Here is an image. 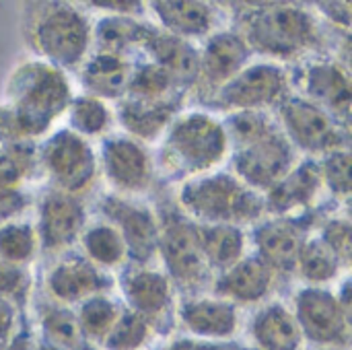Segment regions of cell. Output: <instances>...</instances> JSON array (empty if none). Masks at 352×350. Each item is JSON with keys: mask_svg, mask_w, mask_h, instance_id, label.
Returning <instances> with one entry per match:
<instances>
[{"mask_svg": "<svg viewBox=\"0 0 352 350\" xmlns=\"http://www.w3.org/2000/svg\"><path fill=\"white\" fill-rule=\"evenodd\" d=\"M74 97L68 72L37 60H21L4 83L0 113L2 140H41L64 118Z\"/></svg>", "mask_w": 352, "mask_h": 350, "instance_id": "cell-1", "label": "cell"}, {"mask_svg": "<svg viewBox=\"0 0 352 350\" xmlns=\"http://www.w3.org/2000/svg\"><path fill=\"white\" fill-rule=\"evenodd\" d=\"M233 29L245 39L254 56L276 64L305 62L326 41L320 17L293 2H225Z\"/></svg>", "mask_w": 352, "mask_h": 350, "instance_id": "cell-2", "label": "cell"}, {"mask_svg": "<svg viewBox=\"0 0 352 350\" xmlns=\"http://www.w3.org/2000/svg\"><path fill=\"white\" fill-rule=\"evenodd\" d=\"M229 138L221 116L202 109H182L157 142V177L167 184H184L227 165Z\"/></svg>", "mask_w": 352, "mask_h": 350, "instance_id": "cell-3", "label": "cell"}, {"mask_svg": "<svg viewBox=\"0 0 352 350\" xmlns=\"http://www.w3.org/2000/svg\"><path fill=\"white\" fill-rule=\"evenodd\" d=\"M21 29L33 58L76 72L93 52V19L70 2H25Z\"/></svg>", "mask_w": 352, "mask_h": 350, "instance_id": "cell-4", "label": "cell"}, {"mask_svg": "<svg viewBox=\"0 0 352 350\" xmlns=\"http://www.w3.org/2000/svg\"><path fill=\"white\" fill-rule=\"evenodd\" d=\"M173 200L198 225H235L250 229L266 217L264 194L245 186L227 167L179 184Z\"/></svg>", "mask_w": 352, "mask_h": 350, "instance_id": "cell-5", "label": "cell"}, {"mask_svg": "<svg viewBox=\"0 0 352 350\" xmlns=\"http://www.w3.org/2000/svg\"><path fill=\"white\" fill-rule=\"evenodd\" d=\"M155 210L159 217L157 264L171 278L179 297L208 293L214 276L204 262L196 223L177 208L175 200H161Z\"/></svg>", "mask_w": 352, "mask_h": 350, "instance_id": "cell-6", "label": "cell"}, {"mask_svg": "<svg viewBox=\"0 0 352 350\" xmlns=\"http://www.w3.org/2000/svg\"><path fill=\"white\" fill-rule=\"evenodd\" d=\"M37 179L45 184L43 188L85 198L99 182L95 144L66 126L54 128L37 140Z\"/></svg>", "mask_w": 352, "mask_h": 350, "instance_id": "cell-7", "label": "cell"}, {"mask_svg": "<svg viewBox=\"0 0 352 350\" xmlns=\"http://www.w3.org/2000/svg\"><path fill=\"white\" fill-rule=\"evenodd\" d=\"M291 93L293 83L287 66L270 60H252L202 109L217 116L233 111H274Z\"/></svg>", "mask_w": 352, "mask_h": 350, "instance_id": "cell-8", "label": "cell"}, {"mask_svg": "<svg viewBox=\"0 0 352 350\" xmlns=\"http://www.w3.org/2000/svg\"><path fill=\"white\" fill-rule=\"evenodd\" d=\"M95 149L99 179L107 184V192L128 198H144L155 190L159 177L151 146L124 132H111L99 140V146Z\"/></svg>", "mask_w": 352, "mask_h": 350, "instance_id": "cell-9", "label": "cell"}, {"mask_svg": "<svg viewBox=\"0 0 352 350\" xmlns=\"http://www.w3.org/2000/svg\"><path fill=\"white\" fill-rule=\"evenodd\" d=\"M274 118L301 157L320 159L336 149H351V128L295 91L274 109Z\"/></svg>", "mask_w": 352, "mask_h": 350, "instance_id": "cell-10", "label": "cell"}, {"mask_svg": "<svg viewBox=\"0 0 352 350\" xmlns=\"http://www.w3.org/2000/svg\"><path fill=\"white\" fill-rule=\"evenodd\" d=\"M116 283L120 289L118 297L124 307L142 316L157 336H167L175 328L179 295L161 266L128 264L120 270Z\"/></svg>", "mask_w": 352, "mask_h": 350, "instance_id": "cell-11", "label": "cell"}, {"mask_svg": "<svg viewBox=\"0 0 352 350\" xmlns=\"http://www.w3.org/2000/svg\"><path fill=\"white\" fill-rule=\"evenodd\" d=\"M291 311L311 349H342L351 347V316L336 297L332 287L301 285L293 299Z\"/></svg>", "mask_w": 352, "mask_h": 350, "instance_id": "cell-12", "label": "cell"}, {"mask_svg": "<svg viewBox=\"0 0 352 350\" xmlns=\"http://www.w3.org/2000/svg\"><path fill=\"white\" fill-rule=\"evenodd\" d=\"M301 155L289 142L280 126H276L239 146H233L225 167L245 186L266 194L295 167Z\"/></svg>", "mask_w": 352, "mask_h": 350, "instance_id": "cell-13", "label": "cell"}, {"mask_svg": "<svg viewBox=\"0 0 352 350\" xmlns=\"http://www.w3.org/2000/svg\"><path fill=\"white\" fill-rule=\"evenodd\" d=\"M97 217L111 223L128 248V264H157L159 248V217L153 204L144 198H128L113 192H103L95 200Z\"/></svg>", "mask_w": 352, "mask_h": 350, "instance_id": "cell-14", "label": "cell"}, {"mask_svg": "<svg viewBox=\"0 0 352 350\" xmlns=\"http://www.w3.org/2000/svg\"><path fill=\"white\" fill-rule=\"evenodd\" d=\"M35 231L41 256L54 260L76 250L78 237L89 223V204L85 198L70 196L52 188H43L35 196Z\"/></svg>", "mask_w": 352, "mask_h": 350, "instance_id": "cell-15", "label": "cell"}, {"mask_svg": "<svg viewBox=\"0 0 352 350\" xmlns=\"http://www.w3.org/2000/svg\"><path fill=\"white\" fill-rule=\"evenodd\" d=\"M293 91L322 107L338 124L351 128V72L338 58H309L291 70Z\"/></svg>", "mask_w": 352, "mask_h": 350, "instance_id": "cell-16", "label": "cell"}, {"mask_svg": "<svg viewBox=\"0 0 352 350\" xmlns=\"http://www.w3.org/2000/svg\"><path fill=\"white\" fill-rule=\"evenodd\" d=\"M252 60L256 56L245 39L233 27H221L198 45V76L190 95L206 107L212 95Z\"/></svg>", "mask_w": 352, "mask_h": 350, "instance_id": "cell-17", "label": "cell"}, {"mask_svg": "<svg viewBox=\"0 0 352 350\" xmlns=\"http://www.w3.org/2000/svg\"><path fill=\"white\" fill-rule=\"evenodd\" d=\"M113 274L93 266L78 250L54 258L41 278V295L66 307H76L97 293L113 291Z\"/></svg>", "mask_w": 352, "mask_h": 350, "instance_id": "cell-18", "label": "cell"}, {"mask_svg": "<svg viewBox=\"0 0 352 350\" xmlns=\"http://www.w3.org/2000/svg\"><path fill=\"white\" fill-rule=\"evenodd\" d=\"M175 322L190 338L231 342L241 328V309L212 293L179 297Z\"/></svg>", "mask_w": 352, "mask_h": 350, "instance_id": "cell-19", "label": "cell"}, {"mask_svg": "<svg viewBox=\"0 0 352 350\" xmlns=\"http://www.w3.org/2000/svg\"><path fill=\"white\" fill-rule=\"evenodd\" d=\"M324 192L318 159L301 157L295 167L264 194L266 215L299 219L318 210Z\"/></svg>", "mask_w": 352, "mask_h": 350, "instance_id": "cell-20", "label": "cell"}, {"mask_svg": "<svg viewBox=\"0 0 352 350\" xmlns=\"http://www.w3.org/2000/svg\"><path fill=\"white\" fill-rule=\"evenodd\" d=\"M283 278L256 254L248 252L237 264L212 278V295L241 307H258L270 301Z\"/></svg>", "mask_w": 352, "mask_h": 350, "instance_id": "cell-21", "label": "cell"}, {"mask_svg": "<svg viewBox=\"0 0 352 350\" xmlns=\"http://www.w3.org/2000/svg\"><path fill=\"white\" fill-rule=\"evenodd\" d=\"M225 8L214 2L200 0H157L146 2V14L151 23L186 41H204L208 35L221 29V17Z\"/></svg>", "mask_w": 352, "mask_h": 350, "instance_id": "cell-22", "label": "cell"}, {"mask_svg": "<svg viewBox=\"0 0 352 350\" xmlns=\"http://www.w3.org/2000/svg\"><path fill=\"white\" fill-rule=\"evenodd\" d=\"M307 235L297 219L266 215L248 231L250 252L262 258L280 278L293 276L299 248Z\"/></svg>", "mask_w": 352, "mask_h": 350, "instance_id": "cell-23", "label": "cell"}, {"mask_svg": "<svg viewBox=\"0 0 352 350\" xmlns=\"http://www.w3.org/2000/svg\"><path fill=\"white\" fill-rule=\"evenodd\" d=\"M134 62L136 58L105 54V52H91L76 70L78 85L82 93L116 105L120 99H124L128 91Z\"/></svg>", "mask_w": 352, "mask_h": 350, "instance_id": "cell-24", "label": "cell"}, {"mask_svg": "<svg viewBox=\"0 0 352 350\" xmlns=\"http://www.w3.org/2000/svg\"><path fill=\"white\" fill-rule=\"evenodd\" d=\"M144 60L163 68L190 97L198 76V45L155 27L142 45Z\"/></svg>", "mask_w": 352, "mask_h": 350, "instance_id": "cell-25", "label": "cell"}, {"mask_svg": "<svg viewBox=\"0 0 352 350\" xmlns=\"http://www.w3.org/2000/svg\"><path fill=\"white\" fill-rule=\"evenodd\" d=\"M248 332L254 350H305L297 320L291 307L283 301H266L258 305Z\"/></svg>", "mask_w": 352, "mask_h": 350, "instance_id": "cell-26", "label": "cell"}, {"mask_svg": "<svg viewBox=\"0 0 352 350\" xmlns=\"http://www.w3.org/2000/svg\"><path fill=\"white\" fill-rule=\"evenodd\" d=\"M184 109L182 101H165V103H148L134 99H120L113 105L116 124L120 132L144 142L146 146L157 144L171 120Z\"/></svg>", "mask_w": 352, "mask_h": 350, "instance_id": "cell-27", "label": "cell"}, {"mask_svg": "<svg viewBox=\"0 0 352 350\" xmlns=\"http://www.w3.org/2000/svg\"><path fill=\"white\" fill-rule=\"evenodd\" d=\"M153 31L155 25L148 17L101 14L93 21V52L134 58L132 54L142 50Z\"/></svg>", "mask_w": 352, "mask_h": 350, "instance_id": "cell-28", "label": "cell"}, {"mask_svg": "<svg viewBox=\"0 0 352 350\" xmlns=\"http://www.w3.org/2000/svg\"><path fill=\"white\" fill-rule=\"evenodd\" d=\"M76 250L99 270L103 272H120L128 266V248L120 231L101 217L89 219L82 229Z\"/></svg>", "mask_w": 352, "mask_h": 350, "instance_id": "cell-29", "label": "cell"}, {"mask_svg": "<svg viewBox=\"0 0 352 350\" xmlns=\"http://www.w3.org/2000/svg\"><path fill=\"white\" fill-rule=\"evenodd\" d=\"M198 241L212 276L237 264L250 252L248 229L235 225H198Z\"/></svg>", "mask_w": 352, "mask_h": 350, "instance_id": "cell-30", "label": "cell"}, {"mask_svg": "<svg viewBox=\"0 0 352 350\" xmlns=\"http://www.w3.org/2000/svg\"><path fill=\"white\" fill-rule=\"evenodd\" d=\"M35 322H37V338L60 350H97L89 347L80 336L74 309L50 301L41 295L35 303Z\"/></svg>", "mask_w": 352, "mask_h": 350, "instance_id": "cell-31", "label": "cell"}, {"mask_svg": "<svg viewBox=\"0 0 352 350\" xmlns=\"http://www.w3.org/2000/svg\"><path fill=\"white\" fill-rule=\"evenodd\" d=\"M349 272L336 254L316 235L309 233L297 254L293 274L307 287H332Z\"/></svg>", "mask_w": 352, "mask_h": 350, "instance_id": "cell-32", "label": "cell"}, {"mask_svg": "<svg viewBox=\"0 0 352 350\" xmlns=\"http://www.w3.org/2000/svg\"><path fill=\"white\" fill-rule=\"evenodd\" d=\"M66 128L80 138L95 142L109 136L116 128L113 105L87 93H74L66 113Z\"/></svg>", "mask_w": 352, "mask_h": 350, "instance_id": "cell-33", "label": "cell"}, {"mask_svg": "<svg viewBox=\"0 0 352 350\" xmlns=\"http://www.w3.org/2000/svg\"><path fill=\"white\" fill-rule=\"evenodd\" d=\"M72 309H74L80 336L85 338L89 347L99 350L103 340L107 338V334L111 332L113 324L118 322L124 309V303L120 301V297L113 295V291H109V293H97L80 301Z\"/></svg>", "mask_w": 352, "mask_h": 350, "instance_id": "cell-34", "label": "cell"}, {"mask_svg": "<svg viewBox=\"0 0 352 350\" xmlns=\"http://www.w3.org/2000/svg\"><path fill=\"white\" fill-rule=\"evenodd\" d=\"M124 97L134 101H148V103H165V101L184 103L188 95L163 68L142 58L134 62V70Z\"/></svg>", "mask_w": 352, "mask_h": 350, "instance_id": "cell-35", "label": "cell"}, {"mask_svg": "<svg viewBox=\"0 0 352 350\" xmlns=\"http://www.w3.org/2000/svg\"><path fill=\"white\" fill-rule=\"evenodd\" d=\"M37 179V142H0V190H25Z\"/></svg>", "mask_w": 352, "mask_h": 350, "instance_id": "cell-36", "label": "cell"}, {"mask_svg": "<svg viewBox=\"0 0 352 350\" xmlns=\"http://www.w3.org/2000/svg\"><path fill=\"white\" fill-rule=\"evenodd\" d=\"M41 256L33 219L19 217L0 225V258L12 266L31 268Z\"/></svg>", "mask_w": 352, "mask_h": 350, "instance_id": "cell-37", "label": "cell"}, {"mask_svg": "<svg viewBox=\"0 0 352 350\" xmlns=\"http://www.w3.org/2000/svg\"><path fill=\"white\" fill-rule=\"evenodd\" d=\"M155 336L153 326L142 316L124 307L99 350H144L151 347Z\"/></svg>", "mask_w": 352, "mask_h": 350, "instance_id": "cell-38", "label": "cell"}, {"mask_svg": "<svg viewBox=\"0 0 352 350\" xmlns=\"http://www.w3.org/2000/svg\"><path fill=\"white\" fill-rule=\"evenodd\" d=\"M324 190L342 206L351 202V149H336L318 159Z\"/></svg>", "mask_w": 352, "mask_h": 350, "instance_id": "cell-39", "label": "cell"}, {"mask_svg": "<svg viewBox=\"0 0 352 350\" xmlns=\"http://www.w3.org/2000/svg\"><path fill=\"white\" fill-rule=\"evenodd\" d=\"M342 262V266L349 270L352 260V225L349 215H328L320 225L316 233Z\"/></svg>", "mask_w": 352, "mask_h": 350, "instance_id": "cell-40", "label": "cell"}, {"mask_svg": "<svg viewBox=\"0 0 352 350\" xmlns=\"http://www.w3.org/2000/svg\"><path fill=\"white\" fill-rule=\"evenodd\" d=\"M0 297L12 301L19 309H25L33 297L31 268H21L0 258Z\"/></svg>", "mask_w": 352, "mask_h": 350, "instance_id": "cell-41", "label": "cell"}, {"mask_svg": "<svg viewBox=\"0 0 352 350\" xmlns=\"http://www.w3.org/2000/svg\"><path fill=\"white\" fill-rule=\"evenodd\" d=\"M35 196L25 190H0V225L25 217L27 210L33 206Z\"/></svg>", "mask_w": 352, "mask_h": 350, "instance_id": "cell-42", "label": "cell"}, {"mask_svg": "<svg viewBox=\"0 0 352 350\" xmlns=\"http://www.w3.org/2000/svg\"><path fill=\"white\" fill-rule=\"evenodd\" d=\"M85 10H97L101 14H120V17H148L146 2L138 0H91L85 2Z\"/></svg>", "mask_w": 352, "mask_h": 350, "instance_id": "cell-43", "label": "cell"}, {"mask_svg": "<svg viewBox=\"0 0 352 350\" xmlns=\"http://www.w3.org/2000/svg\"><path fill=\"white\" fill-rule=\"evenodd\" d=\"M23 309H19L12 301L0 297V350H4L10 340L23 328Z\"/></svg>", "mask_w": 352, "mask_h": 350, "instance_id": "cell-44", "label": "cell"}, {"mask_svg": "<svg viewBox=\"0 0 352 350\" xmlns=\"http://www.w3.org/2000/svg\"><path fill=\"white\" fill-rule=\"evenodd\" d=\"M318 17L332 23L336 29H342L349 35L351 29V4L349 2H318L316 4Z\"/></svg>", "mask_w": 352, "mask_h": 350, "instance_id": "cell-45", "label": "cell"}, {"mask_svg": "<svg viewBox=\"0 0 352 350\" xmlns=\"http://www.w3.org/2000/svg\"><path fill=\"white\" fill-rule=\"evenodd\" d=\"M163 350H245L237 344L231 342H208V340H198V338H190V336H182L175 338L169 347Z\"/></svg>", "mask_w": 352, "mask_h": 350, "instance_id": "cell-46", "label": "cell"}, {"mask_svg": "<svg viewBox=\"0 0 352 350\" xmlns=\"http://www.w3.org/2000/svg\"><path fill=\"white\" fill-rule=\"evenodd\" d=\"M4 350H37V336L35 332H31L27 324H23L19 334L10 340V344Z\"/></svg>", "mask_w": 352, "mask_h": 350, "instance_id": "cell-47", "label": "cell"}, {"mask_svg": "<svg viewBox=\"0 0 352 350\" xmlns=\"http://www.w3.org/2000/svg\"><path fill=\"white\" fill-rule=\"evenodd\" d=\"M309 350H342V349H309Z\"/></svg>", "mask_w": 352, "mask_h": 350, "instance_id": "cell-48", "label": "cell"}, {"mask_svg": "<svg viewBox=\"0 0 352 350\" xmlns=\"http://www.w3.org/2000/svg\"><path fill=\"white\" fill-rule=\"evenodd\" d=\"M0 113H2V107H0Z\"/></svg>", "mask_w": 352, "mask_h": 350, "instance_id": "cell-49", "label": "cell"}]
</instances>
